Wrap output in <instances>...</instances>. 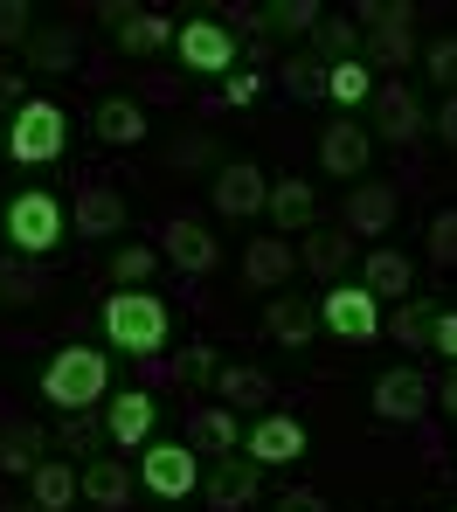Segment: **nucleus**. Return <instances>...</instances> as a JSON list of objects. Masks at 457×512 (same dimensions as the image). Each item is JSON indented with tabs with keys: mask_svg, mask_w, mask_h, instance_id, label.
Here are the masks:
<instances>
[{
	"mask_svg": "<svg viewBox=\"0 0 457 512\" xmlns=\"http://www.w3.org/2000/svg\"><path fill=\"white\" fill-rule=\"evenodd\" d=\"M395 215H402V194L388 180H367V187L347 194V236H388Z\"/></svg>",
	"mask_w": 457,
	"mask_h": 512,
	"instance_id": "13",
	"label": "nucleus"
},
{
	"mask_svg": "<svg viewBox=\"0 0 457 512\" xmlns=\"http://www.w3.org/2000/svg\"><path fill=\"white\" fill-rule=\"evenodd\" d=\"M264 208H271L277 236H284V229H305V222L319 215V194H312L298 173H284V180H271V201H264Z\"/></svg>",
	"mask_w": 457,
	"mask_h": 512,
	"instance_id": "22",
	"label": "nucleus"
},
{
	"mask_svg": "<svg viewBox=\"0 0 457 512\" xmlns=\"http://www.w3.org/2000/svg\"><path fill=\"white\" fill-rule=\"evenodd\" d=\"M160 256H174V270L208 277V270L222 263V243H215L201 222H167V229H160Z\"/></svg>",
	"mask_w": 457,
	"mask_h": 512,
	"instance_id": "15",
	"label": "nucleus"
},
{
	"mask_svg": "<svg viewBox=\"0 0 457 512\" xmlns=\"http://www.w3.org/2000/svg\"><path fill=\"white\" fill-rule=\"evenodd\" d=\"M222 97H229V104H250V97H257V77H229Z\"/></svg>",
	"mask_w": 457,
	"mask_h": 512,
	"instance_id": "47",
	"label": "nucleus"
},
{
	"mask_svg": "<svg viewBox=\"0 0 457 512\" xmlns=\"http://www.w3.org/2000/svg\"><path fill=\"white\" fill-rule=\"evenodd\" d=\"M277 512H326V499H319V492H305V485H298V492H284V499H277Z\"/></svg>",
	"mask_w": 457,
	"mask_h": 512,
	"instance_id": "44",
	"label": "nucleus"
},
{
	"mask_svg": "<svg viewBox=\"0 0 457 512\" xmlns=\"http://www.w3.org/2000/svg\"><path fill=\"white\" fill-rule=\"evenodd\" d=\"M111 35H118V49H125V56H153V49H167V42H174V21H167V14H153V7H132V21H125V28H111Z\"/></svg>",
	"mask_w": 457,
	"mask_h": 512,
	"instance_id": "28",
	"label": "nucleus"
},
{
	"mask_svg": "<svg viewBox=\"0 0 457 512\" xmlns=\"http://www.w3.org/2000/svg\"><path fill=\"white\" fill-rule=\"evenodd\" d=\"M28 485H35V499H28L35 512H70L77 499H84V478H77L70 464H49V457L28 471Z\"/></svg>",
	"mask_w": 457,
	"mask_h": 512,
	"instance_id": "20",
	"label": "nucleus"
},
{
	"mask_svg": "<svg viewBox=\"0 0 457 512\" xmlns=\"http://www.w3.org/2000/svg\"><path fill=\"white\" fill-rule=\"evenodd\" d=\"M174 49H181V63L194 77H229V63H236V35L222 21H187L174 35Z\"/></svg>",
	"mask_w": 457,
	"mask_h": 512,
	"instance_id": "8",
	"label": "nucleus"
},
{
	"mask_svg": "<svg viewBox=\"0 0 457 512\" xmlns=\"http://www.w3.org/2000/svg\"><path fill=\"white\" fill-rule=\"evenodd\" d=\"M104 333L118 353H160L167 333H174V319H167V305L153 298V291H118V298H104Z\"/></svg>",
	"mask_w": 457,
	"mask_h": 512,
	"instance_id": "2",
	"label": "nucleus"
},
{
	"mask_svg": "<svg viewBox=\"0 0 457 512\" xmlns=\"http://www.w3.org/2000/svg\"><path fill=\"white\" fill-rule=\"evenodd\" d=\"M423 63H430V77L444 84V97H457V35L430 42V49H423Z\"/></svg>",
	"mask_w": 457,
	"mask_h": 512,
	"instance_id": "38",
	"label": "nucleus"
},
{
	"mask_svg": "<svg viewBox=\"0 0 457 512\" xmlns=\"http://www.w3.org/2000/svg\"><path fill=\"white\" fill-rule=\"evenodd\" d=\"M139 478H146V492H160V499H187V492L201 485V457H194V443H153L146 464H139Z\"/></svg>",
	"mask_w": 457,
	"mask_h": 512,
	"instance_id": "7",
	"label": "nucleus"
},
{
	"mask_svg": "<svg viewBox=\"0 0 457 512\" xmlns=\"http://www.w3.org/2000/svg\"><path fill=\"white\" fill-rule=\"evenodd\" d=\"M153 263H160V250H146V243H125V250H111V277H118V291H146Z\"/></svg>",
	"mask_w": 457,
	"mask_h": 512,
	"instance_id": "33",
	"label": "nucleus"
},
{
	"mask_svg": "<svg viewBox=\"0 0 457 512\" xmlns=\"http://www.w3.org/2000/svg\"><path fill=\"white\" fill-rule=\"evenodd\" d=\"M104 388H111V360L97 353V346H63L49 367H42V402L49 409H97L104 402Z\"/></svg>",
	"mask_w": 457,
	"mask_h": 512,
	"instance_id": "1",
	"label": "nucleus"
},
{
	"mask_svg": "<svg viewBox=\"0 0 457 512\" xmlns=\"http://www.w3.org/2000/svg\"><path fill=\"white\" fill-rule=\"evenodd\" d=\"M63 139H70V118H63V104H49V97H28V104L7 118V160H21V167L63 160Z\"/></svg>",
	"mask_w": 457,
	"mask_h": 512,
	"instance_id": "3",
	"label": "nucleus"
},
{
	"mask_svg": "<svg viewBox=\"0 0 457 512\" xmlns=\"http://www.w3.org/2000/svg\"><path fill=\"white\" fill-rule=\"evenodd\" d=\"M7 243L21 256H49L63 243V201H56L49 187H21V194L7 201Z\"/></svg>",
	"mask_w": 457,
	"mask_h": 512,
	"instance_id": "4",
	"label": "nucleus"
},
{
	"mask_svg": "<svg viewBox=\"0 0 457 512\" xmlns=\"http://www.w3.org/2000/svg\"><path fill=\"white\" fill-rule=\"evenodd\" d=\"M430 402H437V388H430L423 367H388V374L374 381V416H381V423H416Z\"/></svg>",
	"mask_w": 457,
	"mask_h": 512,
	"instance_id": "6",
	"label": "nucleus"
},
{
	"mask_svg": "<svg viewBox=\"0 0 457 512\" xmlns=\"http://www.w3.org/2000/svg\"><path fill=\"white\" fill-rule=\"evenodd\" d=\"M367 21H374V35H367V49H374V63H388V70H402L409 56H416V35H409V21H416V7H361Z\"/></svg>",
	"mask_w": 457,
	"mask_h": 512,
	"instance_id": "11",
	"label": "nucleus"
},
{
	"mask_svg": "<svg viewBox=\"0 0 457 512\" xmlns=\"http://www.w3.org/2000/svg\"><path fill=\"white\" fill-rule=\"evenodd\" d=\"M312 35H319L326 63H354V49H361V28H354V21H340V14H326V21H319Z\"/></svg>",
	"mask_w": 457,
	"mask_h": 512,
	"instance_id": "35",
	"label": "nucleus"
},
{
	"mask_svg": "<svg viewBox=\"0 0 457 512\" xmlns=\"http://www.w3.org/2000/svg\"><path fill=\"white\" fill-rule=\"evenodd\" d=\"M319 326L333 333V340H374L381 333V305H374V291L367 284H326L319 291Z\"/></svg>",
	"mask_w": 457,
	"mask_h": 512,
	"instance_id": "5",
	"label": "nucleus"
},
{
	"mask_svg": "<svg viewBox=\"0 0 457 512\" xmlns=\"http://www.w3.org/2000/svg\"><path fill=\"white\" fill-rule=\"evenodd\" d=\"M284 84L298 90V97H326V70H319V63H305V56H298V63H284Z\"/></svg>",
	"mask_w": 457,
	"mask_h": 512,
	"instance_id": "41",
	"label": "nucleus"
},
{
	"mask_svg": "<svg viewBox=\"0 0 457 512\" xmlns=\"http://www.w3.org/2000/svg\"><path fill=\"white\" fill-rule=\"evenodd\" d=\"M361 284L374 291V305H381V298H409V284H416V263H409L402 250H374V256L361 263Z\"/></svg>",
	"mask_w": 457,
	"mask_h": 512,
	"instance_id": "23",
	"label": "nucleus"
},
{
	"mask_svg": "<svg viewBox=\"0 0 457 512\" xmlns=\"http://www.w3.org/2000/svg\"><path fill=\"white\" fill-rule=\"evenodd\" d=\"M63 443H70V450H91V443H97V429L84 423V416H77V423H63Z\"/></svg>",
	"mask_w": 457,
	"mask_h": 512,
	"instance_id": "46",
	"label": "nucleus"
},
{
	"mask_svg": "<svg viewBox=\"0 0 457 512\" xmlns=\"http://www.w3.org/2000/svg\"><path fill=\"white\" fill-rule=\"evenodd\" d=\"M367 153H374V139H367V125H354V118H340V125L319 132V167L340 173V180L367 173Z\"/></svg>",
	"mask_w": 457,
	"mask_h": 512,
	"instance_id": "14",
	"label": "nucleus"
},
{
	"mask_svg": "<svg viewBox=\"0 0 457 512\" xmlns=\"http://www.w3.org/2000/svg\"><path fill=\"white\" fill-rule=\"evenodd\" d=\"M70 229H77L84 243H111V236L125 229V201H118V187L91 180V187L77 194V208H70Z\"/></svg>",
	"mask_w": 457,
	"mask_h": 512,
	"instance_id": "12",
	"label": "nucleus"
},
{
	"mask_svg": "<svg viewBox=\"0 0 457 512\" xmlns=\"http://www.w3.org/2000/svg\"><path fill=\"white\" fill-rule=\"evenodd\" d=\"M35 464H42V429L35 423L0 429V471H7V478H28Z\"/></svg>",
	"mask_w": 457,
	"mask_h": 512,
	"instance_id": "30",
	"label": "nucleus"
},
{
	"mask_svg": "<svg viewBox=\"0 0 457 512\" xmlns=\"http://www.w3.org/2000/svg\"><path fill=\"white\" fill-rule=\"evenodd\" d=\"M374 132L395 139V146H409V139L423 132V104H416L402 84H381L374 90Z\"/></svg>",
	"mask_w": 457,
	"mask_h": 512,
	"instance_id": "18",
	"label": "nucleus"
},
{
	"mask_svg": "<svg viewBox=\"0 0 457 512\" xmlns=\"http://www.w3.org/2000/svg\"><path fill=\"white\" fill-rule=\"evenodd\" d=\"M215 388H222L229 409H264V402H271V374H264V367H222Z\"/></svg>",
	"mask_w": 457,
	"mask_h": 512,
	"instance_id": "29",
	"label": "nucleus"
},
{
	"mask_svg": "<svg viewBox=\"0 0 457 512\" xmlns=\"http://www.w3.org/2000/svg\"><path fill=\"white\" fill-rule=\"evenodd\" d=\"M430 256H437L444 270H457V208H444V215L430 222Z\"/></svg>",
	"mask_w": 457,
	"mask_h": 512,
	"instance_id": "39",
	"label": "nucleus"
},
{
	"mask_svg": "<svg viewBox=\"0 0 457 512\" xmlns=\"http://www.w3.org/2000/svg\"><path fill=\"white\" fill-rule=\"evenodd\" d=\"M91 125H97V139H104V146H139V139H146V111H139L132 97H104Z\"/></svg>",
	"mask_w": 457,
	"mask_h": 512,
	"instance_id": "26",
	"label": "nucleus"
},
{
	"mask_svg": "<svg viewBox=\"0 0 457 512\" xmlns=\"http://www.w3.org/2000/svg\"><path fill=\"white\" fill-rule=\"evenodd\" d=\"M264 333L284 346H312V333H319V305H305V298H271V312H264Z\"/></svg>",
	"mask_w": 457,
	"mask_h": 512,
	"instance_id": "21",
	"label": "nucleus"
},
{
	"mask_svg": "<svg viewBox=\"0 0 457 512\" xmlns=\"http://www.w3.org/2000/svg\"><path fill=\"white\" fill-rule=\"evenodd\" d=\"M437 132L457 146V97H444V111H437Z\"/></svg>",
	"mask_w": 457,
	"mask_h": 512,
	"instance_id": "48",
	"label": "nucleus"
},
{
	"mask_svg": "<svg viewBox=\"0 0 457 512\" xmlns=\"http://www.w3.org/2000/svg\"><path fill=\"white\" fill-rule=\"evenodd\" d=\"M28 63H35V70H70V63H77L70 28H35V35H28Z\"/></svg>",
	"mask_w": 457,
	"mask_h": 512,
	"instance_id": "32",
	"label": "nucleus"
},
{
	"mask_svg": "<svg viewBox=\"0 0 457 512\" xmlns=\"http://www.w3.org/2000/svg\"><path fill=\"white\" fill-rule=\"evenodd\" d=\"M187 381H215V374H222V367H215V360H208V346H194V353H187V367H181Z\"/></svg>",
	"mask_w": 457,
	"mask_h": 512,
	"instance_id": "45",
	"label": "nucleus"
},
{
	"mask_svg": "<svg viewBox=\"0 0 457 512\" xmlns=\"http://www.w3.org/2000/svg\"><path fill=\"white\" fill-rule=\"evenodd\" d=\"M430 326H437V312H430L423 298H402V312H395V340H402V346H430Z\"/></svg>",
	"mask_w": 457,
	"mask_h": 512,
	"instance_id": "36",
	"label": "nucleus"
},
{
	"mask_svg": "<svg viewBox=\"0 0 457 512\" xmlns=\"http://www.w3.org/2000/svg\"><path fill=\"white\" fill-rule=\"evenodd\" d=\"M319 21H326L319 0H277V7H264V28L271 35H312Z\"/></svg>",
	"mask_w": 457,
	"mask_h": 512,
	"instance_id": "31",
	"label": "nucleus"
},
{
	"mask_svg": "<svg viewBox=\"0 0 457 512\" xmlns=\"http://www.w3.org/2000/svg\"><path fill=\"white\" fill-rule=\"evenodd\" d=\"M243 450H250V464H298L305 457V423L271 409V416H257L243 429Z\"/></svg>",
	"mask_w": 457,
	"mask_h": 512,
	"instance_id": "9",
	"label": "nucleus"
},
{
	"mask_svg": "<svg viewBox=\"0 0 457 512\" xmlns=\"http://www.w3.org/2000/svg\"><path fill=\"white\" fill-rule=\"evenodd\" d=\"M264 201H271V180L250 167V160H229V167L215 173V208H222L229 222H250V215H264Z\"/></svg>",
	"mask_w": 457,
	"mask_h": 512,
	"instance_id": "10",
	"label": "nucleus"
},
{
	"mask_svg": "<svg viewBox=\"0 0 457 512\" xmlns=\"http://www.w3.org/2000/svg\"><path fill=\"white\" fill-rule=\"evenodd\" d=\"M298 263H305L312 277L340 284V277H347V263H354V236H340V229H319V236H305V250H298Z\"/></svg>",
	"mask_w": 457,
	"mask_h": 512,
	"instance_id": "25",
	"label": "nucleus"
},
{
	"mask_svg": "<svg viewBox=\"0 0 457 512\" xmlns=\"http://www.w3.org/2000/svg\"><path fill=\"white\" fill-rule=\"evenodd\" d=\"M28 35H35L28 0H0V42H28Z\"/></svg>",
	"mask_w": 457,
	"mask_h": 512,
	"instance_id": "40",
	"label": "nucleus"
},
{
	"mask_svg": "<svg viewBox=\"0 0 457 512\" xmlns=\"http://www.w3.org/2000/svg\"><path fill=\"white\" fill-rule=\"evenodd\" d=\"M0 298H7V305H35V298H42V277H35L28 263H0Z\"/></svg>",
	"mask_w": 457,
	"mask_h": 512,
	"instance_id": "37",
	"label": "nucleus"
},
{
	"mask_svg": "<svg viewBox=\"0 0 457 512\" xmlns=\"http://www.w3.org/2000/svg\"><path fill=\"white\" fill-rule=\"evenodd\" d=\"M28 77H7V70H0V118H14V111H21V104H28Z\"/></svg>",
	"mask_w": 457,
	"mask_h": 512,
	"instance_id": "43",
	"label": "nucleus"
},
{
	"mask_svg": "<svg viewBox=\"0 0 457 512\" xmlns=\"http://www.w3.org/2000/svg\"><path fill=\"white\" fill-rule=\"evenodd\" d=\"M437 402H444V409H451V416H457V367H451V374H444V388H437Z\"/></svg>",
	"mask_w": 457,
	"mask_h": 512,
	"instance_id": "49",
	"label": "nucleus"
},
{
	"mask_svg": "<svg viewBox=\"0 0 457 512\" xmlns=\"http://www.w3.org/2000/svg\"><path fill=\"white\" fill-rule=\"evenodd\" d=\"M257 492H264V464H229V457H222V464L208 471V499H215V512L250 506Z\"/></svg>",
	"mask_w": 457,
	"mask_h": 512,
	"instance_id": "19",
	"label": "nucleus"
},
{
	"mask_svg": "<svg viewBox=\"0 0 457 512\" xmlns=\"http://www.w3.org/2000/svg\"><path fill=\"white\" fill-rule=\"evenodd\" d=\"M291 270H298V250H291L284 236H257V243L243 250V277H250L257 291H284Z\"/></svg>",
	"mask_w": 457,
	"mask_h": 512,
	"instance_id": "17",
	"label": "nucleus"
},
{
	"mask_svg": "<svg viewBox=\"0 0 457 512\" xmlns=\"http://www.w3.org/2000/svg\"><path fill=\"white\" fill-rule=\"evenodd\" d=\"M326 97L333 104H367L374 97V77H367L361 63H326Z\"/></svg>",
	"mask_w": 457,
	"mask_h": 512,
	"instance_id": "34",
	"label": "nucleus"
},
{
	"mask_svg": "<svg viewBox=\"0 0 457 512\" xmlns=\"http://www.w3.org/2000/svg\"><path fill=\"white\" fill-rule=\"evenodd\" d=\"M236 443H243V416H236L229 402H222V409H194V457L208 450V457L222 464Z\"/></svg>",
	"mask_w": 457,
	"mask_h": 512,
	"instance_id": "24",
	"label": "nucleus"
},
{
	"mask_svg": "<svg viewBox=\"0 0 457 512\" xmlns=\"http://www.w3.org/2000/svg\"><path fill=\"white\" fill-rule=\"evenodd\" d=\"M153 416H160V409H153V395H146V388H125V395L104 409V436H111L118 450H139V443L153 436Z\"/></svg>",
	"mask_w": 457,
	"mask_h": 512,
	"instance_id": "16",
	"label": "nucleus"
},
{
	"mask_svg": "<svg viewBox=\"0 0 457 512\" xmlns=\"http://www.w3.org/2000/svg\"><path fill=\"white\" fill-rule=\"evenodd\" d=\"M430 346H437V353H444V360L457 367V312H437V326H430Z\"/></svg>",
	"mask_w": 457,
	"mask_h": 512,
	"instance_id": "42",
	"label": "nucleus"
},
{
	"mask_svg": "<svg viewBox=\"0 0 457 512\" xmlns=\"http://www.w3.org/2000/svg\"><path fill=\"white\" fill-rule=\"evenodd\" d=\"M84 499H91L97 512H125V499H132V478H125V464H118V457H97V464H84Z\"/></svg>",
	"mask_w": 457,
	"mask_h": 512,
	"instance_id": "27",
	"label": "nucleus"
},
{
	"mask_svg": "<svg viewBox=\"0 0 457 512\" xmlns=\"http://www.w3.org/2000/svg\"><path fill=\"white\" fill-rule=\"evenodd\" d=\"M0 512H35V506H0Z\"/></svg>",
	"mask_w": 457,
	"mask_h": 512,
	"instance_id": "50",
	"label": "nucleus"
}]
</instances>
